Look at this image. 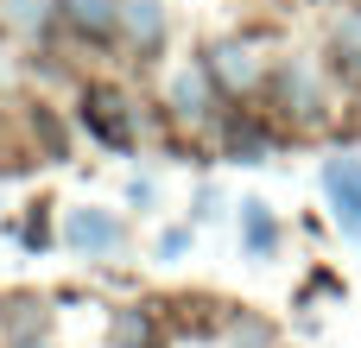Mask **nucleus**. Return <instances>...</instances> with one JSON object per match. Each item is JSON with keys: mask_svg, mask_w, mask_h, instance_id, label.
Segmentation results:
<instances>
[{"mask_svg": "<svg viewBox=\"0 0 361 348\" xmlns=\"http://www.w3.org/2000/svg\"><path fill=\"white\" fill-rule=\"evenodd\" d=\"M241 222H247V247L267 254V247H273V216H267V203H241Z\"/></svg>", "mask_w": 361, "mask_h": 348, "instance_id": "nucleus-5", "label": "nucleus"}, {"mask_svg": "<svg viewBox=\"0 0 361 348\" xmlns=\"http://www.w3.org/2000/svg\"><path fill=\"white\" fill-rule=\"evenodd\" d=\"M70 19L82 32H108L114 25V0H70Z\"/></svg>", "mask_w": 361, "mask_h": 348, "instance_id": "nucleus-6", "label": "nucleus"}, {"mask_svg": "<svg viewBox=\"0 0 361 348\" xmlns=\"http://www.w3.org/2000/svg\"><path fill=\"white\" fill-rule=\"evenodd\" d=\"M127 19H133V32H140V38H159V0H133V13H127Z\"/></svg>", "mask_w": 361, "mask_h": 348, "instance_id": "nucleus-8", "label": "nucleus"}, {"mask_svg": "<svg viewBox=\"0 0 361 348\" xmlns=\"http://www.w3.org/2000/svg\"><path fill=\"white\" fill-rule=\"evenodd\" d=\"M216 76H222L228 89H247V82H254V57H247L241 44H222V51H216Z\"/></svg>", "mask_w": 361, "mask_h": 348, "instance_id": "nucleus-4", "label": "nucleus"}, {"mask_svg": "<svg viewBox=\"0 0 361 348\" xmlns=\"http://www.w3.org/2000/svg\"><path fill=\"white\" fill-rule=\"evenodd\" d=\"M324 190H330V203H336V222L361 235V159H336L330 171H324Z\"/></svg>", "mask_w": 361, "mask_h": 348, "instance_id": "nucleus-1", "label": "nucleus"}, {"mask_svg": "<svg viewBox=\"0 0 361 348\" xmlns=\"http://www.w3.org/2000/svg\"><path fill=\"white\" fill-rule=\"evenodd\" d=\"M114 336H121L127 348H152V323H146V317H121V323H114Z\"/></svg>", "mask_w": 361, "mask_h": 348, "instance_id": "nucleus-7", "label": "nucleus"}, {"mask_svg": "<svg viewBox=\"0 0 361 348\" xmlns=\"http://www.w3.org/2000/svg\"><path fill=\"white\" fill-rule=\"evenodd\" d=\"M82 120H89L108 146H127V139H133V127H127V101H121L114 89H89V95H82Z\"/></svg>", "mask_w": 361, "mask_h": 348, "instance_id": "nucleus-2", "label": "nucleus"}, {"mask_svg": "<svg viewBox=\"0 0 361 348\" xmlns=\"http://www.w3.org/2000/svg\"><path fill=\"white\" fill-rule=\"evenodd\" d=\"M114 241H121V222H114V216H102V209H76V216H70V247L108 254Z\"/></svg>", "mask_w": 361, "mask_h": 348, "instance_id": "nucleus-3", "label": "nucleus"}]
</instances>
